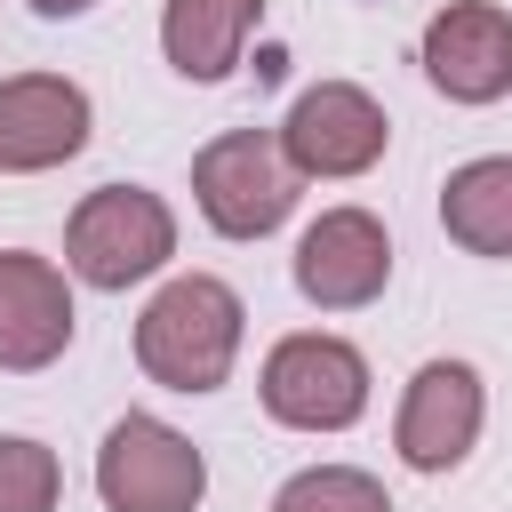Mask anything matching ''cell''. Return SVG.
Masks as SVG:
<instances>
[{"label":"cell","instance_id":"obj_1","mask_svg":"<svg viewBox=\"0 0 512 512\" xmlns=\"http://www.w3.org/2000/svg\"><path fill=\"white\" fill-rule=\"evenodd\" d=\"M240 296L216 272H176L144 312H136V368L168 392H216L240 360Z\"/></svg>","mask_w":512,"mask_h":512},{"label":"cell","instance_id":"obj_2","mask_svg":"<svg viewBox=\"0 0 512 512\" xmlns=\"http://www.w3.org/2000/svg\"><path fill=\"white\" fill-rule=\"evenodd\" d=\"M168 256H176V216L144 184H96L64 224V272L104 288V296L152 280Z\"/></svg>","mask_w":512,"mask_h":512},{"label":"cell","instance_id":"obj_3","mask_svg":"<svg viewBox=\"0 0 512 512\" xmlns=\"http://www.w3.org/2000/svg\"><path fill=\"white\" fill-rule=\"evenodd\" d=\"M296 168H288V152H280V136H264V128H224L216 144H200V160H192V200H200V216L224 232V240H264V232H280L288 224V208H296Z\"/></svg>","mask_w":512,"mask_h":512},{"label":"cell","instance_id":"obj_4","mask_svg":"<svg viewBox=\"0 0 512 512\" xmlns=\"http://www.w3.org/2000/svg\"><path fill=\"white\" fill-rule=\"evenodd\" d=\"M256 384H264V416L288 432H344L368 416V360H360V344H344L328 328L280 336L264 352Z\"/></svg>","mask_w":512,"mask_h":512},{"label":"cell","instance_id":"obj_5","mask_svg":"<svg viewBox=\"0 0 512 512\" xmlns=\"http://www.w3.org/2000/svg\"><path fill=\"white\" fill-rule=\"evenodd\" d=\"M96 496H104V512H200L208 456L168 416H144L136 408L96 448Z\"/></svg>","mask_w":512,"mask_h":512},{"label":"cell","instance_id":"obj_6","mask_svg":"<svg viewBox=\"0 0 512 512\" xmlns=\"http://www.w3.org/2000/svg\"><path fill=\"white\" fill-rule=\"evenodd\" d=\"M384 144H392V120H384V104L360 88V80H320V88H304L296 104H288V120H280V152H288V168L296 176H368L376 160H384Z\"/></svg>","mask_w":512,"mask_h":512},{"label":"cell","instance_id":"obj_7","mask_svg":"<svg viewBox=\"0 0 512 512\" xmlns=\"http://www.w3.org/2000/svg\"><path fill=\"white\" fill-rule=\"evenodd\" d=\"M480 416H488V392H480V368L472 360H424L400 392V416H392V448L408 472H456L480 440Z\"/></svg>","mask_w":512,"mask_h":512},{"label":"cell","instance_id":"obj_8","mask_svg":"<svg viewBox=\"0 0 512 512\" xmlns=\"http://www.w3.org/2000/svg\"><path fill=\"white\" fill-rule=\"evenodd\" d=\"M392 280V240L368 208H320L296 240V296L320 312H360Z\"/></svg>","mask_w":512,"mask_h":512},{"label":"cell","instance_id":"obj_9","mask_svg":"<svg viewBox=\"0 0 512 512\" xmlns=\"http://www.w3.org/2000/svg\"><path fill=\"white\" fill-rule=\"evenodd\" d=\"M88 88L64 72H16L0 80V176H40L88 152Z\"/></svg>","mask_w":512,"mask_h":512},{"label":"cell","instance_id":"obj_10","mask_svg":"<svg viewBox=\"0 0 512 512\" xmlns=\"http://www.w3.org/2000/svg\"><path fill=\"white\" fill-rule=\"evenodd\" d=\"M424 72L448 104H496L512 96V16L496 0H448L424 24Z\"/></svg>","mask_w":512,"mask_h":512},{"label":"cell","instance_id":"obj_11","mask_svg":"<svg viewBox=\"0 0 512 512\" xmlns=\"http://www.w3.org/2000/svg\"><path fill=\"white\" fill-rule=\"evenodd\" d=\"M72 288L48 256L32 248H0V368L8 376H32L48 360H64L72 344Z\"/></svg>","mask_w":512,"mask_h":512},{"label":"cell","instance_id":"obj_12","mask_svg":"<svg viewBox=\"0 0 512 512\" xmlns=\"http://www.w3.org/2000/svg\"><path fill=\"white\" fill-rule=\"evenodd\" d=\"M264 24V0H168L160 8V48L184 80H224L248 48V32Z\"/></svg>","mask_w":512,"mask_h":512},{"label":"cell","instance_id":"obj_13","mask_svg":"<svg viewBox=\"0 0 512 512\" xmlns=\"http://www.w3.org/2000/svg\"><path fill=\"white\" fill-rule=\"evenodd\" d=\"M440 224L464 256H512V152H480V160L448 168Z\"/></svg>","mask_w":512,"mask_h":512},{"label":"cell","instance_id":"obj_14","mask_svg":"<svg viewBox=\"0 0 512 512\" xmlns=\"http://www.w3.org/2000/svg\"><path fill=\"white\" fill-rule=\"evenodd\" d=\"M272 512H392V496L360 464H304L296 480H280Z\"/></svg>","mask_w":512,"mask_h":512},{"label":"cell","instance_id":"obj_15","mask_svg":"<svg viewBox=\"0 0 512 512\" xmlns=\"http://www.w3.org/2000/svg\"><path fill=\"white\" fill-rule=\"evenodd\" d=\"M56 496H64L56 448L32 432H0V512H56Z\"/></svg>","mask_w":512,"mask_h":512},{"label":"cell","instance_id":"obj_16","mask_svg":"<svg viewBox=\"0 0 512 512\" xmlns=\"http://www.w3.org/2000/svg\"><path fill=\"white\" fill-rule=\"evenodd\" d=\"M96 0H32V16H48V24H64V16H88Z\"/></svg>","mask_w":512,"mask_h":512}]
</instances>
